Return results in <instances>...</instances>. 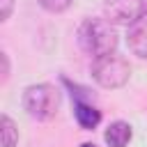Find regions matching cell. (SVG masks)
Masks as SVG:
<instances>
[{
    "label": "cell",
    "instance_id": "6da1fadb",
    "mask_svg": "<svg viewBox=\"0 0 147 147\" xmlns=\"http://www.w3.org/2000/svg\"><path fill=\"white\" fill-rule=\"evenodd\" d=\"M117 41V32L108 18H85L78 28V44L94 60L115 53Z\"/></svg>",
    "mask_w": 147,
    "mask_h": 147
},
{
    "label": "cell",
    "instance_id": "7a4b0ae2",
    "mask_svg": "<svg viewBox=\"0 0 147 147\" xmlns=\"http://www.w3.org/2000/svg\"><path fill=\"white\" fill-rule=\"evenodd\" d=\"M23 108L37 122H48L60 108V92L48 83L28 85L23 90Z\"/></svg>",
    "mask_w": 147,
    "mask_h": 147
},
{
    "label": "cell",
    "instance_id": "3957f363",
    "mask_svg": "<svg viewBox=\"0 0 147 147\" xmlns=\"http://www.w3.org/2000/svg\"><path fill=\"white\" fill-rule=\"evenodd\" d=\"M129 76H131L129 60L119 53H110V55L96 57L92 62V78L106 90H115V87L126 85Z\"/></svg>",
    "mask_w": 147,
    "mask_h": 147
},
{
    "label": "cell",
    "instance_id": "277c9868",
    "mask_svg": "<svg viewBox=\"0 0 147 147\" xmlns=\"http://www.w3.org/2000/svg\"><path fill=\"white\" fill-rule=\"evenodd\" d=\"M106 18L117 25H133L142 14H147V0H106Z\"/></svg>",
    "mask_w": 147,
    "mask_h": 147
},
{
    "label": "cell",
    "instance_id": "5b68a950",
    "mask_svg": "<svg viewBox=\"0 0 147 147\" xmlns=\"http://www.w3.org/2000/svg\"><path fill=\"white\" fill-rule=\"evenodd\" d=\"M126 44H129V51L133 55L147 60V14H142L133 25H129Z\"/></svg>",
    "mask_w": 147,
    "mask_h": 147
},
{
    "label": "cell",
    "instance_id": "8992f818",
    "mask_svg": "<svg viewBox=\"0 0 147 147\" xmlns=\"http://www.w3.org/2000/svg\"><path fill=\"white\" fill-rule=\"evenodd\" d=\"M74 115H76L78 126L85 129V131H92L101 122V113L87 101H74Z\"/></svg>",
    "mask_w": 147,
    "mask_h": 147
},
{
    "label": "cell",
    "instance_id": "52a82bcc",
    "mask_svg": "<svg viewBox=\"0 0 147 147\" xmlns=\"http://www.w3.org/2000/svg\"><path fill=\"white\" fill-rule=\"evenodd\" d=\"M131 136H133L131 124H129V122H122V119L113 122V124L106 129V133H103L108 147H126L129 140H131Z\"/></svg>",
    "mask_w": 147,
    "mask_h": 147
},
{
    "label": "cell",
    "instance_id": "ba28073f",
    "mask_svg": "<svg viewBox=\"0 0 147 147\" xmlns=\"http://www.w3.org/2000/svg\"><path fill=\"white\" fill-rule=\"evenodd\" d=\"M0 133H2V147H14L18 142V129L9 115L0 117Z\"/></svg>",
    "mask_w": 147,
    "mask_h": 147
},
{
    "label": "cell",
    "instance_id": "9c48e42d",
    "mask_svg": "<svg viewBox=\"0 0 147 147\" xmlns=\"http://www.w3.org/2000/svg\"><path fill=\"white\" fill-rule=\"evenodd\" d=\"M46 11H51V14H62V11H67L69 9V5H71V0H37Z\"/></svg>",
    "mask_w": 147,
    "mask_h": 147
},
{
    "label": "cell",
    "instance_id": "30bf717a",
    "mask_svg": "<svg viewBox=\"0 0 147 147\" xmlns=\"http://www.w3.org/2000/svg\"><path fill=\"white\" fill-rule=\"evenodd\" d=\"M0 21H7L9 14H11V7H14V0H0Z\"/></svg>",
    "mask_w": 147,
    "mask_h": 147
},
{
    "label": "cell",
    "instance_id": "8fae6325",
    "mask_svg": "<svg viewBox=\"0 0 147 147\" xmlns=\"http://www.w3.org/2000/svg\"><path fill=\"white\" fill-rule=\"evenodd\" d=\"M0 60H2V83L9 78V57L7 53H0Z\"/></svg>",
    "mask_w": 147,
    "mask_h": 147
},
{
    "label": "cell",
    "instance_id": "7c38bea8",
    "mask_svg": "<svg viewBox=\"0 0 147 147\" xmlns=\"http://www.w3.org/2000/svg\"><path fill=\"white\" fill-rule=\"evenodd\" d=\"M80 147H96V145H92V142H83Z\"/></svg>",
    "mask_w": 147,
    "mask_h": 147
}]
</instances>
